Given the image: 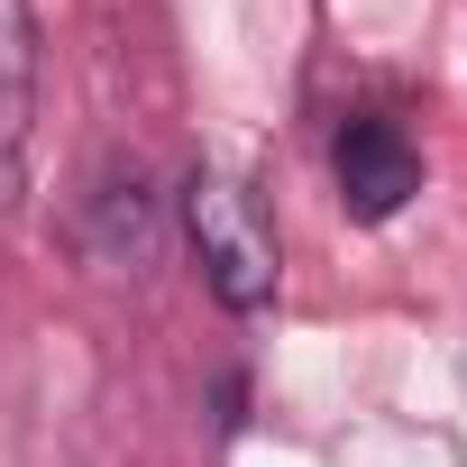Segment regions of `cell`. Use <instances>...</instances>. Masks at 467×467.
Here are the masks:
<instances>
[{"label":"cell","mask_w":467,"mask_h":467,"mask_svg":"<svg viewBox=\"0 0 467 467\" xmlns=\"http://www.w3.org/2000/svg\"><path fill=\"white\" fill-rule=\"evenodd\" d=\"M174 202H183V239H192V266H202L211 303L220 312H266L285 266H275V229H266L257 192L220 165H192Z\"/></svg>","instance_id":"6da1fadb"},{"label":"cell","mask_w":467,"mask_h":467,"mask_svg":"<svg viewBox=\"0 0 467 467\" xmlns=\"http://www.w3.org/2000/svg\"><path fill=\"white\" fill-rule=\"evenodd\" d=\"M330 183H339V211L348 220H394L412 192H421V147H412V129L403 119H385V110H348L339 119V138H330Z\"/></svg>","instance_id":"7a4b0ae2"},{"label":"cell","mask_w":467,"mask_h":467,"mask_svg":"<svg viewBox=\"0 0 467 467\" xmlns=\"http://www.w3.org/2000/svg\"><path fill=\"white\" fill-rule=\"evenodd\" d=\"M28 138H37V10L0 0V211L28 183Z\"/></svg>","instance_id":"3957f363"},{"label":"cell","mask_w":467,"mask_h":467,"mask_svg":"<svg viewBox=\"0 0 467 467\" xmlns=\"http://www.w3.org/2000/svg\"><path fill=\"white\" fill-rule=\"evenodd\" d=\"M83 248H92V266H138L156 248V192H147L138 165L110 156L92 174V192H83Z\"/></svg>","instance_id":"277c9868"}]
</instances>
